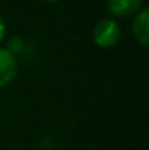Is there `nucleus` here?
Masks as SVG:
<instances>
[{
	"instance_id": "nucleus-4",
	"label": "nucleus",
	"mask_w": 149,
	"mask_h": 150,
	"mask_svg": "<svg viewBox=\"0 0 149 150\" xmlns=\"http://www.w3.org/2000/svg\"><path fill=\"white\" fill-rule=\"evenodd\" d=\"M132 32L135 40L140 45L146 46L149 43V10L148 8H141L133 16Z\"/></svg>"
},
{
	"instance_id": "nucleus-3",
	"label": "nucleus",
	"mask_w": 149,
	"mask_h": 150,
	"mask_svg": "<svg viewBox=\"0 0 149 150\" xmlns=\"http://www.w3.org/2000/svg\"><path fill=\"white\" fill-rule=\"evenodd\" d=\"M144 0H108V10L115 18L135 16L143 8Z\"/></svg>"
},
{
	"instance_id": "nucleus-2",
	"label": "nucleus",
	"mask_w": 149,
	"mask_h": 150,
	"mask_svg": "<svg viewBox=\"0 0 149 150\" xmlns=\"http://www.w3.org/2000/svg\"><path fill=\"white\" fill-rule=\"evenodd\" d=\"M18 74V59L8 48L0 46V88H5Z\"/></svg>"
},
{
	"instance_id": "nucleus-1",
	"label": "nucleus",
	"mask_w": 149,
	"mask_h": 150,
	"mask_svg": "<svg viewBox=\"0 0 149 150\" xmlns=\"http://www.w3.org/2000/svg\"><path fill=\"white\" fill-rule=\"evenodd\" d=\"M120 26L115 19L106 18L96 23V26L93 27V43L99 46V48H112L119 43L120 40Z\"/></svg>"
},
{
	"instance_id": "nucleus-5",
	"label": "nucleus",
	"mask_w": 149,
	"mask_h": 150,
	"mask_svg": "<svg viewBox=\"0 0 149 150\" xmlns=\"http://www.w3.org/2000/svg\"><path fill=\"white\" fill-rule=\"evenodd\" d=\"M5 30H6V26H5V19H3V16L0 15V42L3 40V37H5Z\"/></svg>"
},
{
	"instance_id": "nucleus-6",
	"label": "nucleus",
	"mask_w": 149,
	"mask_h": 150,
	"mask_svg": "<svg viewBox=\"0 0 149 150\" xmlns=\"http://www.w3.org/2000/svg\"><path fill=\"white\" fill-rule=\"evenodd\" d=\"M45 2H48V3H55V2H58V0H45Z\"/></svg>"
}]
</instances>
